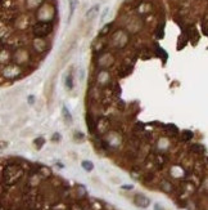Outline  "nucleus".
<instances>
[{"label": "nucleus", "mask_w": 208, "mask_h": 210, "mask_svg": "<svg viewBox=\"0 0 208 210\" xmlns=\"http://www.w3.org/2000/svg\"><path fill=\"white\" fill-rule=\"evenodd\" d=\"M134 202L138 206H140V208H148L150 204V200L144 195H136L135 198H134Z\"/></svg>", "instance_id": "nucleus-1"}, {"label": "nucleus", "mask_w": 208, "mask_h": 210, "mask_svg": "<svg viewBox=\"0 0 208 210\" xmlns=\"http://www.w3.org/2000/svg\"><path fill=\"white\" fill-rule=\"evenodd\" d=\"M99 12V4H95L94 7H91L89 10L86 12V18L87 19H93L97 16V13Z\"/></svg>", "instance_id": "nucleus-2"}, {"label": "nucleus", "mask_w": 208, "mask_h": 210, "mask_svg": "<svg viewBox=\"0 0 208 210\" xmlns=\"http://www.w3.org/2000/svg\"><path fill=\"white\" fill-rule=\"evenodd\" d=\"M62 114H63V117H64V120H66V123L67 124H72V115H71V112L68 111V108L66 106H63V108H62Z\"/></svg>", "instance_id": "nucleus-3"}, {"label": "nucleus", "mask_w": 208, "mask_h": 210, "mask_svg": "<svg viewBox=\"0 0 208 210\" xmlns=\"http://www.w3.org/2000/svg\"><path fill=\"white\" fill-rule=\"evenodd\" d=\"M77 4H78V0H70V18H68V21H70L71 17L73 16V13H75Z\"/></svg>", "instance_id": "nucleus-4"}, {"label": "nucleus", "mask_w": 208, "mask_h": 210, "mask_svg": "<svg viewBox=\"0 0 208 210\" xmlns=\"http://www.w3.org/2000/svg\"><path fill=\"white\" fill-rule=\"evenodd\" d=\"M82 166L85 170H87V172H90V170H93V168H94V165H93L91 161H82Z\"/></svg>", "instance_id": "nucleus-5"}, {"label": "nucleus", "mask_w": 208, "mask_h": 210, "mask_svg": "<svg viewBox=\"0 0 208 210\" xmlns=\"http://www.w3.org/2000/svg\"><path fill=\"white\" fill-rule=\"evenodd\" d=\"M66 85H67V88H68L70 90L73 88V81H72V77H71V76L67 77V80H66Z\"/></svg>", "instance_id": "nucleus-6"}, {"label": "nucleus", "mask_w": 208, "mask_h": 210, "mask_svg": "<svg viewBox=\"0 0 208 210\" xmlns=\"http://www.w3.org/2000/svg\"><path fill=\"white\" fill-rule=\"evenodd\" d=\"M108 12H109V8H105V9L103 10V13H102V16H100V22H103L105 21V18H107V14H108Z\"/></svg>", "instance_id": "nucleus-7"}, {"label": "nucleus", "mask_w": 208, "mask_h": 210, "mask_svg": "<svg viewBox=\"0 0 208 210\" xmlns=\"http://www.w3.org/2000/svg\"><path fill=\"white\" fill-rule=\"evenodd\" d=\"M84 76H85L84 70H82V68H80V80H82V79H84Z\"/></svg>", "instance_id": "nucleus-8"}, {"label": "nucleus", "mask_w": 208, "mask_h": 210, "mask_svg": "<svg viewBox=\"0 0 208 210\" xmlns=\"http://www.w3.org/2000/svg\"><path fill=\"white\" fill-rule=\"evenodd\" d=\"M28 102H30V103H34V97H32V95L30 97V101Z\"/></svg>", "instance_id": "nucleus-9"}]
</instances>
